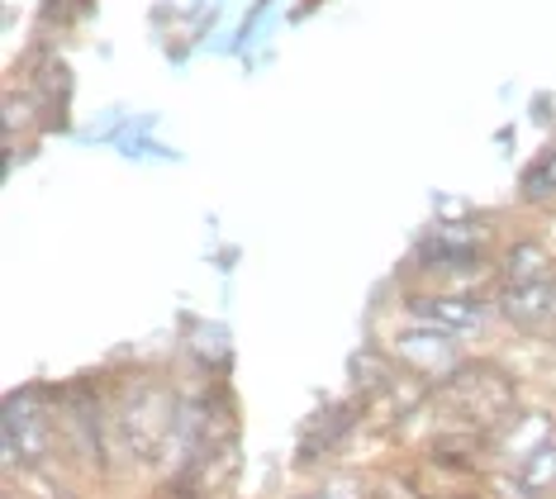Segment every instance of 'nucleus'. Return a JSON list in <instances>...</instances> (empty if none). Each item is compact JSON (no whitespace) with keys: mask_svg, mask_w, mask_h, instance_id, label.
I'll return each mask as SVG.
<instances>
[{"mask_svg":"<svg viewBox=\"0 0 556 499\" xmlns=\"http://www.w3.org/2000/svg\"><path fill=\"white\" fill-rule=\"evenodd\" d=\"M552 196H556V144L542 148L538 158L523 166V176H518V200L542 204V200H552Z\"/></svg>","mask_w":556,"mask_h":499,"instance_id":"9b49d317","label":"nucleus"},{"mask_svg":"<svg viewBox=\"0 0 556 499\" xmlns=\"http://www.w3.org/2000/svg\"><path fill=\"white\" fill-rule=\"evenodd\" d=\"M480 258H485V228L462 224V220L428 228L419 248H414V262L424 272H462V266H476Z\"/></svg>","mask_w":556,"mask_h":499,"instance_id":"423d86ee","label":"nucleus"},{"mask_svg":"<svg viewBox=\"0 0 556 499\" xmlns=\"http://www.w3.org/2000/svg\"><path fill=\"white\" fill-rule=\"evenodd\" d=\"M305 499H366V495L357 490V481H338V485H324V490H314Z\"/></svg>","mask_w":556,"mask_h":499,"instance_id":"f8f14e48","label":"nucleus"},{"mask_svg":"<svg viewBox=\"0 0 556 499\" xmlns=\"http://www.w3.org/2000/svg\"><path fill=\"white\" fill-rule=\"evenodd\" d=\"M447 499H476V495H447Z\"/></svg>","mask_w":556,"mask_h":499,"instance_id":"ddd939ff","label":"nucleus"},{"mask_svg":"<svg viewBox=\"0 0 556 499\" xmlns=\"http://www.w3.org/2000/svg\"><path fill=\"white\" fill-rule=\"evenodd\" d=\"M357 424V404H328L305 424V438H300V466H314L319 457H328L338 442Z\"/></svg>","mask_w":556,"mask_h":499,"instance_id":"9d476101","label":"nucleus"},{"mask_svg":"<svg viewBox=\"0 0 556 499\" xmlns=\"http://www.w3.org/2000/svg\"><path fill=\"white\" fill-rule=\"evenodd\" d=\"M452 333H438V328H424V324H414V328H404L400 338H395V362L409 371L414 381H424V386H442V381L452 376V371L462 366V357L452 352Z\"/></svg>","mask_w":556,"mask_h":499,"instance_id":"39448f33","label":"nucleus"},{"mask_svg":"<svg viewBox=\"0 0 556 499\" xmlns=\"http://www.w3.org/2000/svg\"><path fill=\"white\" fill-rule=\"evenodd\" d=\"M181 404L157 381H138L119 400V433L143 462H176V442H181Z\"/></svg>","mask_w":556,"mask_h":499,"instance_id":"7ed1b4c3","label":"nucleus"},{"mask_svg":"<svg viewBox=\"0 0 556 499\" xmlns=\"http://www.w3.org/2000/svg\"><path fill=\"white\" fill-rule=\"evenodd\" d=\"M67 438L91 466H105V424H100V404L91 386H72L67 395Z\"/></svg>","mask_w":556,"mask_h":499,"instance_id":"6e6552de","label":"nucleus"},{"mask_svg":"<svg viewBox=\"0 0 556 499\" xmlns=\"http://www.w3.org/2000/svg\"><path fill=\"white\" fill-rule=\"evenodd\" d=\"M547 442H556V428H552V414H542V409H523V414L514 419L509 428L495 438V452L504 457V466H523L528 457H538Z\"/></svg>","mask_w":556,"mask_h":499,"instance_id":"1a4fd4ad","label":"nucleus"},{"mask_svg":"<svg viewBox=\"0 0 556 499\" xmlns=\"http://www.w3.org/2000/svg\"><path fill=\"white\" fill-rule=\"evenodd\" d=\"M53 447V414L43 409L39 390H15L5 400V471L43 466Z\"/></svg>","mask_w":556,"mask_h":499,"instance_id":"20e7f679","label":"nucleus"},{"mask_svg":"<svg viewBox=\"0 0 556 499\" xmlns=\"http://www.w3.org/2000/svg\"><path fill=\"white\" fill-rule=\"evenodd\" d=\"M495 304L518 333H547L556 324V258L538 238H514L504 248Z\"/></svg>","mask_w":556,"mask_h":499,"instance_id":"f03ea898","label":"nucleus"},{"mask_svg":"<svg viewBox=\"0 0 556 499\" xmlns=\"http://www.w3.org/2000/svg\"><path fill=\"white\" fill-rule=\"evenodd\" d=\"M409 314H414V324H424V328H438V333H452V338H466V333H476L490 319V300L471 296V290H447V296H419V300H409Z\"/></svg>","mask_w":556,"mask_h":499,"instance_id":"0eeeda50","label":"nucleus"},{"mask_svg":"<svg viewBox=\"0 0 556 499\" xmlns=\"http://www.w3.org/2000/svg\"><path fill=\"white\" fill-rule=\"evenodd\" d=\"M433 400H438L442 419H447L452 428H466V433H476V438H485V442H495L500 433L523 414L514 376L504 366H495V362H462L433 390Z\"/></svg>","mask_w":556,"mask_h":499,"instance_id":"f257e3e1","label":"nucleus"}]
</instances>
